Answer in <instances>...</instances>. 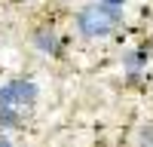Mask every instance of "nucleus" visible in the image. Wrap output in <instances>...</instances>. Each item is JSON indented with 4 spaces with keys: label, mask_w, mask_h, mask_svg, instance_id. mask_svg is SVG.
Instances as JSON below:
<instances>
[{
    "label": "nucleus",
    "mask_w": 153,
    "mask_h": 147,
    "mask_svg": "<svg viewBox=\"0 0 153 147\" xmlns=\"http://www.w3.org/2000/svg\"><path fill=\"white\" fill-rule=\"evenodd\" d=\"M34 98H37V86L28 80H12L0 86V110L9 117H19L22 110H28Z\"/></svg>",
    "instance_id": "nucleus-1"
},
{
    "label": "nucleus",
    "mask_w": 153,
    "mask_h": 147,
    "mask_svg": "<svg viewBox=\"0 0 153 147\" xmlns=\"http://www.w3.org/2000/svg\"><path fill=\"white\" fill-rule=\"evenodd\" d=\"M117 28V12H113L107 3H95L80 12V31L86 37H104Z\"/></svg>",
    "instance_id": "nucleus-2"
},
{
    "label": "nucleus",
    "mask_w": 153,
    "mask_h": 147,
    "mask_svg": "<svg viewBox=\"0 0 153 147\" xmlns=\"http://www.w3.org/2000/svg\"><path fill=\"white\" fill-rule=\"evenodd\" d=\"M104 3H107V6H117V3H123V0H104Z\"/></svg>",
    "instance_id": "nucleus-3"
}]
</instances>
